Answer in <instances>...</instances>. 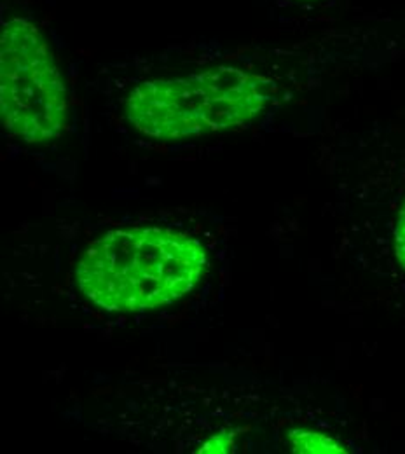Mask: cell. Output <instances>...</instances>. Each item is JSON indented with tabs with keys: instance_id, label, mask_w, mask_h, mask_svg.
Wrapping results in <instances>:
<instances>
[{
	"instance_id": "7a4b0ae2",
	"label": "cell",
	"mask_w": 405,
	"mask_h": 454,
	"mask_svg": "<svg viewBox=\"0 0 405 454\" xmlns=\"http://www.w3.org/2000/svg\"><path fill=\"white\" fill-rule=\"evenodd\" d=\"M271 98L269 79L236 67H217L142 82L128 95L124 114L149 138L182 140L248 124Z\"/></svg>"
},
{
	"instance_id": "8992f818",
	"label": "cell",
	"mask_w": 405,
	"mask_h": 454,
	"mask_svg": "<svg viewBox=\"0 0 405 454\" xmlns=\"http://www.w3.org/2000/svg\"><path fill=\"white\" fill-rule=\"evenodd\" d=\"M395 257L401 264V268L405 271V201L397 221V227H395Z\"/></svg>"
},
{
	"instance_id": "6da1fadb",
	"label": "cell",
	"mask_w": 405,
	"mask_h": 454,
	"mask_svg": "<svg viewBox=\"0 0 405 454\" xmlns=\"http://www.w3.org/2000/svg\"><path fill=\"white\" fill-rule=\"evenodd\" d=\"M208 268L201 241L168 227H119L91 241L75 264V284L109 313H144L191 294Z\"/></svg>"
},
{
	"instance_id": "277c9868",
	"label": "cell",
	"mask_w": 405,
	"mask_h": 454,
	"mask_svg": "<svg viewBox=\"0 0 405 454\" xmlns=\"http://www.w3.org/2000/svg\"><path fill=\"white\" fill-rule=\"evenodd\" d=\"M290 448L293 453L341 454L347 450L336 439L311 430H292L289 432Z\"/></svg>"
},
{
	"instance_id": "5b68a950",
	"label": "cell",
	"mask_w": 405,
	"mask_h": 454,
	"mask_svg": "<svg viewBox=\"0 0 405 454\" xmlns=\"http://www.w3.org/2000/svg\"><path fill=\"white\" fill-rule=\"evenodd\" d=\"M234 450V434L232 432H221L203 442L198 453L215 454L231 453Z\"/></svg>"
},
{
	"instance_id": "3957f363",
	"label": "cell",
	"mask_w": 405,
	"mask_h": 454,
	"mask_svg": "<svg viewBox=\"0 0 405 454\" xmlns=\"http://www.w3.org/2000/svg\"><path fill=\"white\" fill-rule=\"evenodd\" d=\"M0 115L4 128L27 144L53 142L68 124V91L50 44L25 18L0 32Z\"/></svg>"
}]
</instances>
